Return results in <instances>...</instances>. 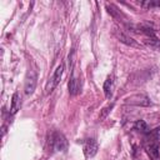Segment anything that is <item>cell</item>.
Here are the masks:
<instances>
[{
    "instance_id": "14",
    "label": "cell",
    "mask_w": 160,
    "mask_h": 160,
    "mask_svg": "<svg viewBox=\"0 0 160 160\" xmlns=\"http://www.w3.org/2000/svg\"><path fill=\"white\" fill-rule=\"evenodd\" d=\"M135 130H139L141 132H149V129H148V124L144 121V120H138L134 125Z\"/></svg>"
},
{
    "instance_id": "6",
    "label": "cell",
    "mask_w": 160,
    "mask_h": 160,
    "mask_svg": "<svg viewBox=\"0 0 160 160\" xmlns=\"http://www.w3.org/2000/svg\"><path fill=\"white\" fill-rule=\"evenodd\" d=\"M114 35H115V38H116L120 42H124V44H126V45H129V46H132V48H140V44H138L131 36L126 35L125 32H122V31L119 30V29H114Z\"/></svg>"
},
{
    "instance_id": "1",
    "label": "cell",
    "mask_w": 160,
    "mask_h": 160,
    "mask_svg": "<svg viewBox=\"0 0 160 160\" xmlns=\"http://www.w3.org/2000/svg\"><path fill=\"white\" fill-rule=\"evenodd\" d=\"M145 150L148 152V155L150 156L151 160H159L160 156V146H159V140L155 139L150 132H148L146 138H145Z\"/></svg>"
},
{
    "instance_id": "3",
    "label": "cell",
    "mask_w": 160,
    "mask_h": 160,
    "mask_svg": "<svg viewBox=\"0 0 160 160\" xmlns=\"http://www.w3.org/2000/svg\"><path fill=\"white\" fill-rule=\"evenodd\" d=\"M36 80H38L36 71L32 70V69L28 70V74H26V78H25V86H24V90H25L26 95H30V94L34 92V90L36 88Z\"/></svg>"
},
{
    "instance_id": "10",
    "label": "cell",
    "mask_w": 160,
    "mask_h": 160,
    "mask_svg": "<svg viewBox=\"0 0 160 160\" xmlns=\"http://www.w3.org/2000/svg\"><path fill=\"white\" fill-rule=\"evenodd\" d=\"M104 92H105L106 99H111V96H112V79L110 76H108L105 82H104Z\"/></svg>"
},
{
    "instance_id": "9",
    "label": "cell",
    "mask_w": 160,
    "mask_h": 160,
    "mask_svg": "<svg viewBox=\"0 0 160 160\" xmlns=\"http://www.w3.org/2000/svg\"><path fill=\"white\" fill-rule=\"evenodd\" d=\"M20 109V96L19 92H14L12 98H11V106H10V114L14 115L16 114V111Z\"/></svg>"
},
{
    "instance_id": "7",
    "label": "cell",
    "mask_w": 160,
    "mask_h": 160,
    "mask_svg": "<svg viewBox=\"0 0 160 160\" xmlns=\"http://www.w3.org/2000/svg\"><path fill=\"white\" fill-rule=\"evenodd\" d=\"M62 71H64V64H60V65L56 68V70H55L52 78L50 79V81H49V84H48V86H46V92H51L52 89L60 82V79H61V76H62Z\"/></svg>"
},
{
    "instance_id": "11",
    "label": "cell",
    "mask_w": 160,
    "mask_h": 160,
    "mask_svg": "<svg viewBox=\"0 0 160 160\" xmlns=\"http://www.w3.org/2000/svg\"><path fill=\"white\" fill-rule=\"evenodd\" d=\"M78 91H79L78 80H76V78H75V76H74V74H72V75H71L70 81H69V92H70L71 95H76V94H78Z\"/></svg>"
},
{
    "instance_id": "4",
    "label": "cell",
    "mask_w": 160,
    "mask_h": 160,
    "mask_svg": "<svg viewBox=\"0 0 160 160\" xmlns=\"http://www.w3.org/2000/svg\"><path fill=\"white\" fill-rule=\"evenodd\" d=\"M98 149H99V145H98L96 140L95 139H88L84 142V148H82V151H84L85 158L89 159V158L95 156L96 152H98Z\"/></svg>"
},
{
    "instance_id": "5",
    "label": "cell",
    "mask_w": 160,
    "mask_h": 160,
    "mask_svg": "<svg viewBox=\"0 0 160 160\" xmlns=\"http://www.w3.org/2000/svg\"><path fill=\"white\" fill-rule=\"evenodd\" d=\"M125 102L130 104V105H136V106H149V105H151V101L142 94L131 95L125 100Z\"/></svg>"
},
{
    "instance_id": "8",
    "label": "cell",
    "mask_w": 160,
    "mask_h": 160,
    "mask_svg": "<svg viewBox=\"0 0 160 160\" xmlns=\"http://www.w3.org/2000/svg\"><path fill=\"white\" fill-rule=\"evenodd\" d=\"M106 9H108V12H109L114 19H116V20H121V19L125 18L124 14H122L115 5H112V4H106Z\"/></svg>"
},
{
    "instance_id": "13",
    "label": "cell",
    "mask_w": 160,
    "mask_h": 160,
    "mask_svg": "<svg viewBox=\"0 0 160 160\" xmlns=\"http://www.w3.org/2000/svg\"><path fill=\"white\" fill-rule=\"evenodd\" d=\"M140 5L145 9H151V8H160V0H145L141 1Z\"/></svg>"
},
{
    "instance_id": "15",
    "label": "cell",
    "mask_w": 160,
    "mask_h": 160,
    "mask_svg": "<svg viewBox=\"0 0 160 160\" xmlns=\"http://www.w3.org/2000/svg\"><path fill=\"white\" fill-rule=\"evenodd\" d=\"M112 106H114V104H110V105H108L106 108H104L102 109V111H101V115H100V119H104V118H106V115L111 111V109H112Z\"/></svg>"
},
{
    "instance_id": "12",
    "label": "cell",
    "mask_w": 160,
    "mask_h": 160,
    "mask_svg": "<svg viewBox=\"0 0 160 160\" xmlns=\"http://www.w3.org/2000/svg\"><path fill=\"white\" fill-rule=\"evenodd\" d=\"M144 44L152 48V49H158L160 46V40L155 36V38H145L144 39Z\"/></svg>"
},
{
    "instance_id": "2",
    "label": "cell",
    "mask_w": 160,
    "mask_h": 160,
    "mask_svg": "<svg viewBox=\"0 0 160 160\" xmlns=\"http://www.w3.org/2000/svg\"><path fill=\"white\" fill-rule=\"evenodd\" d=\"M50 142L56 151H65L68 149V140L61 132L54 131L50 135Z\"/></svg>"
}]
</instances>
